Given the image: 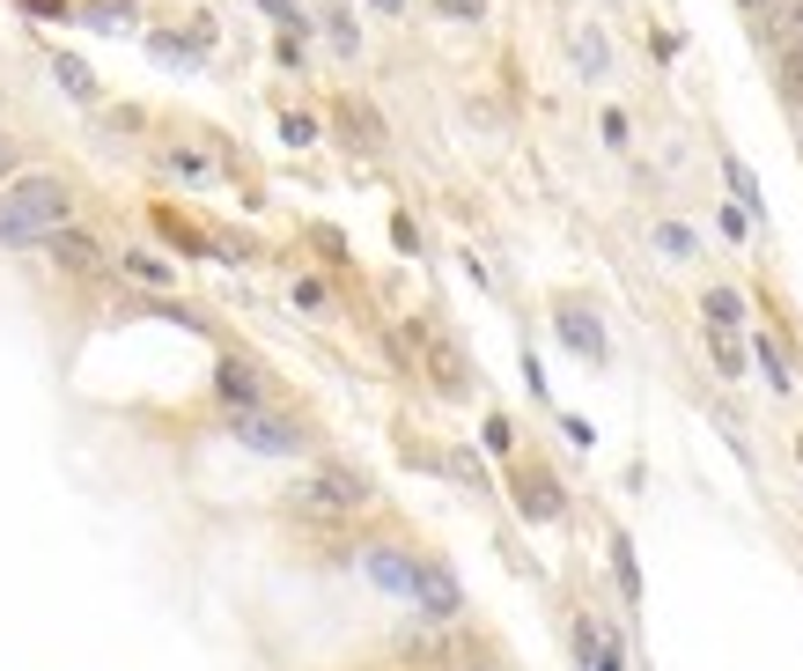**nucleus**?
<instances>
[{"label":"nucleus","instance_id":"obj_1","mask_svg":"<svg viewBox=\"0 0 803 671\" xmlns=\"http://www.w3.org/2000/svg\"><path fill=\"white\" fill-rule=\"evenodd\" d=\"M59 229H74V185L67 177H45V170L15 177L8 199H0V244H45Z\"/></svg>","mask_w":803,"mask_h":671},{"label":"nucleus","instance_id":"obj_2","mask_svg":"<svg viewBox=\"0 0 803 671\" xmlns=\"http://www.w3.org/2000/svg\"><path fill=\"white\" fill-rule=\"evenodd\" d=\"M229 436L244 450H258V458H302L310 450V428L288 421V414H266V406L258 414H229Z\"/></svg>","mask_w":803,"mask_h":671},{"label":"nucleus","instance_id":"obj_3","mask_svg":"<svg viewBox=\"0 0 803 671\" xmlns=\"http://www.w3.org/2000/svg\"><path fill=\"white\" fill-rule=\"evenodd\" d=\"M398 657H406V664L414 671H464L472 664V642H464L458 627H406V635H398Z\"/></svg>","mask_w":803,"mask_h":671},{"label":"nucleus","instance_id":"obj_4","mask_svg":"<svg viewBox=\"0 0 803 671\" xmlns=\"http://www.w3.org/2000/svg\"><path fill=\"white\" fill-rule=\"evenodd\" d=\"M354 561H362V575L376 583V591H391V597H406V605H414V575H420V553H414V547L369 539V547L354 553Z\"/></svg>","mask_w":803,"mask_h":671},{"label":"nucleus","instance_id":"obj_5","mask_svg":"<svg viewBox=\"0 0 803 671\" xmlns=\"http://www.w3.org/2000/svg\"><path fill=\"white\" fill-rule=\"evenodd\" d=\"M414 605H420V620H428V627H458L464 620L458 575L442 569V561H428V553H420V575H414Z\"/></svg>","mask_w":803,"mask_h":671},{"label":"nucleus","instance_id":"obj_6","mask_svg":"<svg viewBox=\"0 0 803 671\" xmlns=\"http://www.w3.org/2000/svg\"><path fill=\"white\" fill-rule=\"evenodd\" d=\"M215 398L229 414H258V406H266V376L251 370L244 354H221L215 362Z\"/></svg>","mask_w":803,"mask_h":671},{"label":"nucleus","instance_id":"obj_7","mask_svg":"<svg viewBox=\"0 0 803 671\" xmlns=\"http://www.w3.org/2000/svg\"><path fill=\"white\" fill-rule=\"evenodd\" d=\"M406 332H414L420 354H428V376H436V392H442V398H464V354L450 348V340H442V332H436L428 318H414Z\"/></svg>","mask_w":803,"mask_h":671},{"label":"nucleus","instance_id":"obj_8","mask_svg":"<svg viewBox=\"0 0 803 671\" xmlns=\"http://www.w3.org/2000/svg\"><path fill=\"white\" fill-rule=\"evenodd\" d=\"M575 657H583V671H627V642H619L597 613L575 620Z\"/></svg>","mask_w":803,"mask_h":671},{"label":"nucleus","instance_id":"obj_9","mask_svg":"<svg viewBox=\"0 0 803 671\" xmlns=\"http://www.w3.org/2000/svg\"><path fill=\"white\" fill-rule=\"evenodd\" d=\"M516 509H524L531 524H560L568 517V495H560L553 473H531V465H524V473H516Z\"/></svg>","mask_w":803,"mask_h":671},{"label":"nucleus","instance_id":"obj_10","mask_svg":"<svg viewBox=\"0 0 803 671\" xmlns=\"http://www.w3.org/2000/svg\"><path fill=\"white\" fill-rule=\"evenodd\" d=\"M45 258H52L67 280H97V274H103V251L89 244L81 229H59V237H45Z\"/></svg>","mask_w":803,"mask_h":671},{"label":"nucleus","instance_id":"obj_11","mask_svg":"<svg viewBox=\"0 0 803 671\" xmlns=\"http://www.w3.org/2000/svg\"><path fill=\"white\" fill-rule=\"evenodd\" d=\"M560 340L583 354V362H605V324L590 318L583 302H568V310H560Z\"/></svg>","mask_w":803,"mask_h":671},{"label":"nucleus","instance_id":"obj_12","mask_svg":"<svg viewBox=\"0 0 803 671\" xmlns=\"http://www.w3.org/2000/svg\"><path fill=\"white\" fill-rule=\"evenodd\" d=\"M759 37H767L774 52H796L803 45V0H774L767 23H759Z\"/></svg>","mask_w":803,"mask_h":671},{"label":"nucleus","instance_id":"obj_13","mask_svg":"<svg viewBox=\"0 0 803 671\" xmlns=\"http://www.w3.org/2000/svg\"><path fill=\"white\" fill-rule=\"evenodd\" d=\"M340 125L354 133V148H362V155H376V148H384V119H376L369 103H354V97H346V103H340Z\"/></svg>","mask_w":803,"mask_h":671},{"label":"nucleus","instance_id":"obj_14","mask_svg":"<svg viewBox=\"0 0 803 671\" xmlns=\"http://www.w3.org/2000/svg\"><path fill=\"white\" fill-rule=\"evenodd\" d=\"M81 23L89 30H133L141 8H133V0H81Z\"/></svg>","mask_w":803,"mask_h":671},{"label":"nucleus","instance_id":"obj_15","mask_svg":"<svg viewBox=\"0 0 803 671\" xmlns=\"http://www.w3.org/2000/svg\"><path fill=\"white\" fill-rule=\"evenodd\" d=\"M52 81L67 89V97H81V103H97V75L74 59V52H52Z\"/></svg>","mask_w":803,"mask_h":671},{"label":"nucleus","instance_id":"obj_16","mask_svg":"<svg viewBox=\"0 0 803 671\" xmlns=\"http://www.w3.org/2000/svg\"><path fill=\"white\" fill-rule=\"evenodd\" d=\"M707 332H737V324H745V296H737V288H707Z\"/></svg>","mask_w":803,"mask_h":671},{"label":"nucleus","instance_id":"obj_17","mask_svg":"<svg viewBox=\"0 0 803 671\" xmlns=\"http://www.w3.org/2000/svg\"><path fill=\"white\" fill-rule=\"evenodd\" d=\"M119 274H125V280H141V288H155V296L170 288V266H163L155 251H125V258H119Z\"/></svg>","mask_w":803,"mask_h":671},{"label":"nucleus","instance_id":"obj_18","mask_svg":"<svg viewBox=\"0 0 803 671\" xmlns=\"http://www.w3.org/2000/svg\"><path fill=\"white\" fill-rule=\"evenodd\" d=\"M155 163H163L170 177H185V185H207V177H215V163H207L199 148H155Z\"/></svg>","mask_w":803,"mask_h":671},{"label":"nucleus","instance_id":"obj_19","mask_svg":"<svg viewBox=\"0 0 803 671\" xmlns=\"http://www.w3.org/2000/svg\"><path fill=\"white\" fill-rule=\"evenodd\" d=\"M155 229H163V237H170L177 251H221L215 237H199V229L185 222V215H170V207H155Z\"/></svg>","mask_w":803,"mask_h":671},{"label":"nucleus","instance_id":"obj_20","mask_svg":"<svg viewBox=\"0 0 803 671\" xmlns=\"http://www.w3.org/2000/svg\"><path fill=\"white\" fill-rule=\"evenodd\" d=\"M723 177H730V193H737V215H759L767 199H759V177L737 163V155H723Z\"/></svg>","mask_w":803,"mask_h":671},{"label":"nucleus","instance_id":"obj_21","mask_svg":"<svg viewBox=\"0 0 803 671\" xmlns=\"http://www.w3.org/2000/svg\"><path fill=\"white\" fill-rule=\"evenodd\" d=\"M752 362L767 370V384H774V392H789V384H796V376H789V354H781V340H759Z\"/></svg>","mask_w":803,"mask_h":671},{"label":"nucleus","instance_id":"obj_22","mask_svg":"<svg viewBox=\"0 0 803 671\" xmlns=\"http://www.w3.org/2000/svg\"><path fill=\"white\" fill-rule=\"evenodd\" d=\"M707 354H715V370H723V376H745V348H737V332H707Z\"/></svg>","mask_w":803,"mask_h":671},{"label":"nucleus","instance_id":"obj_23","mask_svg":"<svg viewBox=\"0 0 803 671\" xmlns=\"http://www.w3.org/2000/svg\"><path fill=\"white\" fill-rule=\"evenodd\" d=\"M781 97L803 111V45H796V52H781Z\"/></svg>","mask_w":803,"mask_h":671},{"label":"nucleus","instance_id":"obj_24","mask_svg":"<svg viewBox=\"0 0 803 671\" xmlns=\"http://www.w3.org/2000/svg\"><path fill=\"white\" fill-rule=\"evenodd\" d=\"M442 465H450V480H464V487H480V495H487V473H480V458H472V450H450Z\"/></svg>","mask_w":803,"mask_h":671},{"label":"nucleus","instance_id":"obj_25","mask_svg":"<svg viewBox=\"0 0 803 671\" xmlns=\"http://www.w3.org/2000/svg\"><path fill=\"white\" fill-rule=\"evenodd\" d=\"M280 141H288V148H310V141H317V119L288 111V119H280Z\"/></svg>","mask_w":803,"mask_h":671},{"label":"nucleus","instance_id":"obj_26","mask_svg":"<svg viewBox=\"0 0 803 671\" xmlns=\"http://www.w3.org/2000/svg\"><path fill=\"white\" fill-rule=\"evenodd\" d=\"M480 443H487L494 458H509V450H516V428L502 421V414H487V436H480Z\"/></svg>","mask_w":803,"mask_h":671},{"label":"nucleus","instance_id":"obj_27","mask_svg":"<svg viewBox=\"0 0 803 671\" xmlns=\"http://www.w3.org/2000/svg\"><path fill=\"white\" fill-rule=\"evenodd\" d=\"M295 310H317V318H324V310H332V296H324V280H295Z\"/></svg>","mask_w":803,"mask_h":671},{"label":"nucleus","instance_id":"obj_28","mask_svg":"<svg viewBox=\"0 0 803 671\" xmlns=\"http://www.w3.org/2000/svg\"><path fill=\"white\" fill-rule=\"evenodd\" d=\"M612 569H619V591H641V575H634V553H627V539H612Z\"/></svg>","mask_w":803,"mask_h":671},{"label":"nucleus","instance_id":"obj_29","mask_svg":"<svg viewBox=\"0 0 803 671\" xmlns=\"http://www.w3.org/2000/svg\"><path fill=\"white\" fill-rule=\"evenodd\" d=\"M442 15H458V23H487V0H436Z\"/></svg>","mask_w":803,"mask_h":671},{"label":"nucleus","instance_id":"obj_30","mask_svg":"<svg viewBox=\"0 0 803 671\" xmlns=\"http://www.w3.org/2000/svg\"><path fill=\"white\" fill-rule=\"evenodd\" d=\"M657 244H663V251H671V258H693V237H685V229H679V222H663V229H657Z\"/></svg>","mask_w":803,"mask_h":671},{"label":"nucleus","instance_id":"obj_31","mask_svg":"<svg viewBox=\"0 0 803 671\" xmlns=\"http://www.w3.org/2000/svg\"><path fill=\"white\" fill-rule=\"evenodd\" d=\"M266 8H273V15H280V23L295 30V37H302V30H310V23H302V0H266Z\"/></svg>","mask_w":803,"mask_h":671},{"label":"nucleus","instance_id":"obj_32","mask_svg":"<svg viewBox=\"0 0 803 671\" xmlns=\"http://www.w3.org/2000/svg\"><path fill=\"white\" fill-rule=\"evenodd\" d=\"M324 23H332V45H340V52H354V45H362V37H354V23H346L340 8H332V15H324Z\"/></svg>","mask_w":803,"mask_h":671},{"label":"nucleus","instance_id":"obj_33","mask_svg":"<svg viewBox=\"0 0 803 671\" xmlns=\"http://www.w3.org/2000/svg\"><path fill=\"white\" fill-rule=\"evenodd\" d=\"M15 163H23V148H15V141L0 133V185H15Z\"/></svg>","mask_w":803,"mask_h":671},{"label":"nucleus","instance_id":"obj_34","mask_svg":"<svg viewBox=\"0 0 803 671\" xmlns=\"http://www.w3.org/2000/svg\"><path fill=\"white\" fill-rule=\"evenodd\" d=\"M30 15H67V0H23Z\"/></svg>","mask_w":803,"mask_h":671},{"label":"nucleus","instance_id":"obj_35","mask_svg":"<svg viewBox=\"0 0 803 671\" xmlns=\"http://www.w3.org/2000/svg\"><path fill=\"white\" fill-rule=\"evenodd\" d=\"M737 8H745V15H767V8H774V0H737Z\"/></svg>","mask_w":803,"mask_h":671},{"label":"nucleus","instance_id":"obj_36","mask_svg":"<svg viewBox=\"0 0 803 671\" xmlns=\"http://www.w3.org/2000/svg\"><path fill=\"white\" fill-rule=\"evenodd\" d=\"M376 8H384V15H391V8H406V0H376Z\"/></svg>","mask_w":803,"mask_h":671},{"label":"nucleus","instance_id":"obj_37","mask_svg":"<svg viewBox=\"0 0 803 671\" xmlns=\"http://www.w3.org/2000/svg\"><path fill=\"white\" fill-rule=\"evenodd\" d=\"M464 671H480V664H464Z\"/></svg>","mask_w":803,"mask_h":671},{"label":"nucleus","instance_id":"obj_38","mask_svg":"<svg viewBox=\"0 0 803 671\" xmlns=\"http://www.w3.org/2000/svg\"><path fill=\"white\" fill-rule=\"evenodd\" d=\"M796 458H803V443H796Z\"/></svg>","mask_w":803,"mask_h":671},{"label":"nucleus","instance_id":"obj_39","mask_svg":"<svg viewBox=\"0 0 803 671\" xmlns=\"http://www.w3.org/2000/svg\"><path fill=\"white\" fill-rule=\"evenodd\" d=\"M796 125H803V111H796Z\"/></svg>","mask_w":803,"mask_h":671}]
</instances>
